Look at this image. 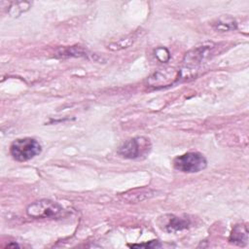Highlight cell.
Returning a JSON list of instances; mask_svg holds the SVG:
<instances>
[{"label": "cell", "instance_id": "6da1fadb", "mask_svg": "<svg viewBox=\"0 0 249 249\" xmlns=\"http://www.w3.org/2000/svg\"><path fill=\"white\" fill-rule=\"evenodd\" d=\"M42 151L40 143L31 137L18 138L14 140L10 146V154L14 160L17 161H27L36 156H38Z\"/></svg>", "mask_w": 249, "mask_h": 249}, {"label": "cell", "instance_id": "7a4b0ae2", "mask_svg": "<svg viewBox=\"0 0 249 249\" xmlns=\"http://www.w3.org/2000/svg\"><path fill=\"white\" fill-rule=\"evenodd\" d=\"M152 148L149 138L136 136L124 141L118 149V154L125 159L136 160L146 157Z\"/></svg>", "mask_w": 249, "mask_h": 249}, {"label": "cell", "instance_id": "3957f363", "mask_svg": "<svg viewBox=\"0 0 249 249\" xmlns=\"http://www.w3.org/2000/svg\"><path fill=\"white\" fill-rule=\"evenodd\" d=\"M64 209L60 204L50 199H40L30 203L26 208V214L34 219H54L63 215Z\"/></svg>", "mask_w": 249, "mask_h": 249}, {"label": "cell", "instance_id": "277c9868", "mask_svg": "<svg viewBox=\"0 0 249 249\" xmlns=\"http://www.w3.org/2000/svg\"><path fill=\"white\" fill-rule=\"evenodd\" d=\"M207 166L205 157L198 152H188L173 160V167L184 173H196Z\"/></svg>", "mask_w": 249, "mask_h": 249}, {"label": "cell", "instance_id": "5b68a950", "mask_svg": "<svg viewBox=\"0 0 249 249\" xmlns=\"http://www.w3.org/2000/svg\"><path fill=\"white\" fill-rule=\"evenodd\" d=\"M164 217L166 219H163L164 223L160 224V226H162V229L168 232L185 230L189 228L191 224L190 220L185 217H178L175 215H167Z\"/></svg>", "mask_w": 249, "mask_h": 249}, {"label": "cell", "instance_id": "8992f818", "mask_svg": "<svg viewBox=\"0 0 249 249\" xmlns=\"http://www.w3.org/2000/svg\"><path fill=\"white\" fill-rule=\"evenodd\" d=\"M248 240V230L245 225H236L232 229L229 241L231 243L243 246L247 243Z\"/></svg>", "mask_w": 249, "mask_h": 249}, {"label": "cell", "instance_id": "52a82bcc", "mask_svg": "<svg viewBox=\"0 0 249 249\" xmlns=\"http://www.w3.org/2000/svg\"><path fill=\"white\" fill-rule=\"evenodd\" d=\"M31 6L30 2H26V1H21V2H14L12 3V6L10 7L8 13L12 16V17H18L19 15H21L22 13L26 12L29 10Z\"/></svg>", "mask_w": 249, "mask_h": 249}, {"label": "cell", "instance_id": "ba28073f", "mask_svg": "<svg viewBox=\"0 0 249 249\" xmlns=\"http://www.w3.org/2000/svg\"><path fill=\"white\" fill-rule=\"evenodd\" d=\"M215 26L217 29L227 31L236 28V22L235 20L231 17H222L218 19L217 23H215Z\"/></svg>", "mask_w": 249, "mask_h": 249}, {"label": "cell", "instance_id": "9c48e42d", "mask_svg": "<svg viewBox=\"0 0 249 249\" xmlns=\"http://www.w3.org/2000/svg\"><path fill=\"white\" fill-rule=\"evenodd\" d=\"M156 56L161 62H165L169 59V53L165 48H159L156 51Z\"/></svg>", "mask_w": 249, "mask_h": 249}, {"label": "cell", "instance_id": "30bf717a", "mask_svg": "<svg viewBox=\"0 0 249 249\" xmlns=\"http://www.w3.org/2000/svg\"><path fill=\"white\" fill-rule=\"evenodd\" d=\"M130 247H160V244L158 243L157 240H153L150 241V243H146V244H132L129 245Z\"/></svg>", "mask_w": 249, "mask_h": 249}]
</instances>
